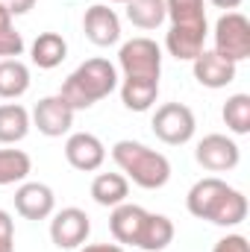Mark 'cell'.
I'll return each instance as SVG.
<instances>
[{"instance_id": "cell-1", "label": "cell", "mask_w": 250, "mask_h": 252, "mask_svg": "<svg viewBox=\"0 0 250 252\" xmlns=\"http://www.w3.org/2000/svg\"><path fill=\"white\" fill-rule=\"evenodd\" d=\"M186 208L191 217L209 220L224 229H233L248 220V196L218 176H206L194 182L186 193Z\"/></svg>"}, {"instance_id": "cell-2", "label": "cell", "mask_w": 250, "mask_h": 252, "mask_svg": "<svg viewBox=\"0 0 250 252\" xmlns=\"http://www.w3.org/2000/svg\"><path fill=\"white\" fill-rule=\"evenodd\" d=\"M121 76H118V67L103 59V56H94V59H85L59 88V97L74 109V112H85L91 109L94 103L106 100L115 88H118Z\"/></svg>"}, {"instance_id": "cell-3", "label": "cell", "mask_w": 250, "mask_h": 252, "mask_svg": "<svg viewBox=\"0 0 250 252\" xmlns=\"http://www.w3.org/2000/svg\"><path fill=\"white\" fill-rule=\"evenodd\" d=\"M112 161L121 167V173L126 176V182L138 185L144 190H159L168 185L171 179V161L168 156L150 150L141 141L124 138L112 147Z\"/></svg>"}, {"instance_id": "cell-4", "label": "cell", "mask_w": 250, "mask_h": 252, "mask_svg": "<svg viewBox=\"0 0 250 252\" xmlns=\"http://www.w3.org/2000/svg\"><path fill=\"white\" fill-rule=\"evenodd\" d=\"M118 67L124 73V79H159L162 73V47L147 38H129L118 50Z\"/></svg>"}, {"instance_id": "cell-5", "label": "cell", "mask_w": 250, "mask_h": 252, "mask_svg": "<svg viewBox=\"0 0 250 252\" xmlns=\"http://www.w3.org/2000/svg\"><path fill=\"white\" fill-rule=\"evenodd\" d=\"M212 41H215V53L230 59V62H245L250 59V21L242 12H224L215 21L212 30Z\"/></svg>"}, {"instance_id": "cell-6", "label": "cell", "mask_w": 250, "mask_h": 252, "mask_svg": "<svg viewBox=\"0 0 250 252\" xmlns=\"http://www.w3.org/2000/svg\"><path fill=\"white\" fill-rule=\"evenodd\" d=\"M153 135L168 147H183L197 132V118L186 103H162L150 121Z\"/></svg>"}, {"instance_id": "cell-7", "label": "cell", "mask_w": 250, "mask_h": 252, "mask_svg": "<svg viewBox=\"0 0 250 252\" xmlns=\"http://www.w3.org/2000/svg\"><path fill=\"white\" fill-rule=\"evenodd\" d=\"M194 158H197V164H200L203 170H209V173H230V170L239 167L242 150H239V144H236L233 138H227V135H221V132H209V135H203V138L197 141Z\"/></svg>"}, {"instance_id": "cell-8", "label": "cell", "mask_w": 250, "mask_h": 252, "mask_svg": "<svg viewBox=\"0 0 250 252\" xmlns=\"http://www.w3.org/2000/svg\"><path fill=\"white\" fill-rule=\"evenodd\" d=\"M50 217H53L50 220V241H53V247H59V250H80L88 241L91 217L83 208L68 205L62 211H53Z\"/></svg>"}, {"instance_id": "cell-9", "label": "cell", "mask_w": 250, "mask_h": 252, "mask_svg": "<svg viewBox=\"0 0 250 252\" xmlns=\"http://www.w3.org/2000/svg\"><path fill=\"white\" fill-rule=\"evenodd\" d=\"M74 115H77V112L65 103L59 94H50V97H42V100L36 103L30 121H33V126H36L44 138H62V135L71 132V126H74Z\"/></svg>"}, {"instance_id": "cell-10", "label": "cell", "mask_w": 250, "mask_h": 252, "mask_svg": "<svg viewBox=\"0 0 250 252\" xmlns=\"http://www.w3.org/2000/svg\"><path fill=\"white\" fill-rule=\"evenodd\" d=\"M65 161L80 173H94L106 161V147L91 132H71L65 141Z\"/></svg>"}, {"instance_id": "cell-11", "label": "cell", "mask_w": 250, "mask_h": 252, "mask_svg": "<svg viewBox=\"0 0 250 252\" xmlns=\"http://www.w3.org/2000/svg\"><path fill=\"white\" fill-rule=\"evenodd\" d=\"M83 32L94 47H112L121 41V18L106 3H94L83 15Z\"/></svg>"}, {"instance_id": "cell-12", "label": "cell", "mask_w": 250, "mask_h": 252, "mask_svg": "<svg viewBox=\"0 0 250 252\" xmlns=\"http://www.w3.org/2000/svg\"><path fill=\"white\" fill-rule=\"evenodd\" d=\"M15 211L24 220H47L56 211V193L44 182H21L15 190Z\"/></svg>"}, {"instance_id": "cell-13", "label": "cell", "mask_w": 250, "mask_h": 252, "mask_svg": "<svg viewBox=\"0 0 250 252\" xmlns=\"http://www.w3.org/2000/svg\"><path fill=\"white\" fill-rule=\"evenodd\" d=\"M191 70H194V79L203 85V88H227L230 82H236V73H239V64L218 56L215 50H203L194 62H191Z\"/></svg>"}, {"instance_id": "cell-14", "label": "cell", "mask_w": 250, "mask_h": 252, "mask_svg": "<svg viewBox=\"0 0 250 252\" xmlns=\"http://www.w3.org/2000/svg\"><path fill=\"white\" fill-rule=\"evenodd\" d=\"M144 220H147V208L132 205V202H121V205H115L112 214H109V232H112L115 244L135 247L138 238H141Z\"/></svg>"}, {"instance_id": "cell-15", "label": "cell", "mask_w": 250, "mask_h": 252, "mask_svg": "<svg viewBox=\"0 0 250 252\" xmlns=\"http://www.w3.org/2000/svg\"><path fill=\"white\" fill-rule=\"evenodd\" d=\"M209 27H171L165 32V50L177 62H194L206 50Z\"/></svg>"}, {"instance_id": "cell-16", "label": "cell", "mask_w": 250, "mask_h": 252, "mask_svg": "<svg viewBox=\"0 0 250 252\" xmlns=\"http://www.w3.org/2000/svg\"><path fill=\"white\" fill-rule=\"evenodd\" d=\"M30 59L42 70H53L68 59V41L59 32H39L30 47Z\"/></svg>"}, {"instance_id": "cell-17", "label": "cell", "mask_w": 250, "mask_h": 252, "mask_svg": "<svg viewBox=\"0 0 250 252\" xmlns=\"http://www.w3.org/2000/svg\"><path fill=\"white\" fill-rule=\"evenodd\" d=\"M121 103L129 112H150L159 97V79H121L118 82Z\"/></svg>"}, {"instance_id": "cell-18", "label": "cell", "mask_w": 250, "mask_h": 252, "mask_svg": "<svg viewBox=\"0 0 250 252\" xmlns=\"http://www.w3.org/2000/svg\"><path fill=\"white\" fill-rule=\"evenodd\" d=\"M33 129L30 121V112L21 106V103H3L0 106V144L3 147H12L18 141H24Z\"/></svg>"}, {"instance_id": "cell-19", "label": "cell", "mask_w": 250, "mask_h": 252, "mask_svg": "<svg viewBox=\"0 0 250 252\" xmlns=\"http://www.w3.org/2000/svg\"><path fill=\"white\" fill-rule=\"evenodd\" d=\"M174 223H171V217H165V214H153V211H147V220H144V229H141V238H138V250L144 252H162L171 247V241H174Z\"/></svg>"}, {"instance_id": "cell-20", "label": "cell", "mask_w": 250, "mask_h": 252, "mask_svg": "<svg viewBox=\"0 0 250 252\" xmlns=\"http://www.w3.org/2000/svg\"><path fill=\"white\" fill-rule=\"evenodd\" d=\"M129 196V182L124 173H97L91 182V199L103 208H115L126 202Z\"/></svg>"}, {"instance_id": "cell-21", "label": "cell", "mask_w": 250, "mask_h": 252, "mask_svg": "<svg viewBox=\"0 0 250 252\" xmlns=\"http://www.w3.org/2000/svg\"><path fill=\"white\" fill-rule=\"evenodd\" d=\"M30 67L21 59H0V100H18L30 91Z\"/></svg>"}, {"instance_id": "cell-22", "label": "cell", "mask_w": 250, "mask_h": 252, "mask_svg": "<svg viewBox=\"0 0 250 252\" xmlns=\"http://www.w3.org/2000/svg\"><path fill=\"white\" fill-rule=\"evenodd\" d=\"M30 173H33V158L24 150H12V147L0 150V188L21 185L27 182Z\"/></svg>"}, {"instance_id": "cell-23", "label": "cell", "mask_w": 250, "mask_h": 252, "mask_svg": "<svg viewBox=\"0 0 250 252\" xmlns=\"http://www.w3.org/2000/svg\"><path fill=\"white\" fill-rule=\"evenodd\" d=\"M165 18L171 27H209L206 0H165Z\"/></svg>"}, {"instance_id": "cell-24", "label": "cell", "mask_w": 250, "mask_h": 252, "mask_svg": "<svg viewBox=\"0 0 250 252\" xmlns=\"http://www.w3.org/2000/svg\"><path fill=\"white\" fill-rule=\"evenodd\" d=\"M126 21L138 30H159L165 24V0H126Z\"/></svg>"}, {"instance_id": "cell-25", "label": "cell", "mask_w": 250, "mask_h": 252, "mask_svg": "<svg viewBox=\"0 0 250 252\" xmlns=\"http://www.w3.org/2000/svg\"><path fill=\"white\" fill-rule=\"evenodd\" d=\"M221 118L233 135H248L250 132V94H233L227 97Z\"/></svg>"}, {"instance_id": "cell-26", "label": "cell", "mask_w": 250, "mask_h": 252, "mask_svg": "<svg viewBox=\"0 0 250 252\" xmlns=\"http://www.w3.org/2000/svg\"><path fill=\"white\" fill-rule=\"evenodd\" d=\"M24 53V35L15 27L0 30V59H18Z\"/></svg>"}, {"instance_id": "cell-27", "label": "cell", "mask_w": 250, "mask_h": 252, "mask_svg": "<svg viewBox=\"0 0 250 252\" xmlns=\"http://www.w3.org/2000/svg\"><path fill=\"white\" fill-rule=\"evenodd\" d=\"M0 252H15V220L0 208Z\"/></svg>"}, {"instance_id": "cell-28", "label": "cell", "mask_w": 250, "mask_h": 252, "mask_svg": "<svg viewBox=\"0 0 250 252\" xmlns=\"http://www.w3.org/2000/svg\"><path fill=\"white\" fill-rule=\"evenodd\" d=\"M212 252H250V244L245 235H227L212 247Z\"/></svg>"}, {"instance_id": "cell-29", "label": "cell", "mask_w": 250, "mask_h": 252, "mask_svg": "<svg viewBox=\"0 0 250 252\" xmlns=\"http://www.w3.org/2000/svg\"><path fill=\"white\" fill-rule=\"evenodd\" d=\"M39 0H0V6L12 15V18H18V15H27L33 6H36Z\"/></svg>"}, {"instance_id": "cell-30", "label": "cell", "mask_w": 250, "mask_h": 252, "mask_svg": "<svg viewBox=\"0 0 250 252\" xmlns=\"http://www.w3.org/2000/svg\"><path fill=\"white\" fill-rule=\"evenodd\" d=\"M77 252H126L121 244H83Z\"/></svg>"}, {"instance_id": "cell-31", "label": "cell", "mask_w": 250, "mask_h": 252, "mask_svg": "<svg viewBox=\"0 0 250 252\" xmlns=\"http://www.w3.org/2000/svg\"><path fill=\"white\" fill-rule=\"evenodd\" d=\"M209 3H212L215 9H224V12H236L245 0H209Z\"/></svg>"}, {"instance_id": "cell-32", "label": "cell", "mask_w": 250, "mask_h": 252, "mask_svg": "<svg viewBox=\"0 0 250 252\" xmlns=\"http://www.w3.org/2000/svg\"><path fill=\"white\" fill-rule=\"evenodd\" d=\"M3 27H12V15L0 6V30H3Z\"/></svg>"}, {"instance_id": "cell-33", "label": "cell", "mask_w": 250, "mask_h": 252, "mask_svg": "<svg viewBox=\"0 0 250 252\" xmlns=\"http://www.w3.org/2000/svg\"><path fill=\"white\" fill-rule=\"evenodd\" d=\"M109 3H126V0H109Z\"/></svg>"}]
</instances>
